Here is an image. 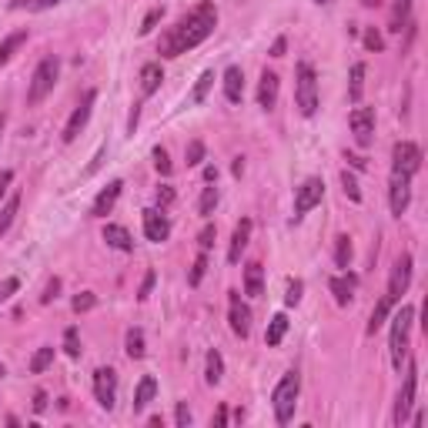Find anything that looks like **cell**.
Listing matches in <instances>:
<instances>
[{"instance_id":"cell-11","label":"cell","mask_w":428,"mask_h":428,"mask_svg":"<svg viewBox=\"0 0 428 428\" xmlns=\"http://www.w3.org/2000/svg\"><path fill=\"white\" fill-rule=\"evenodd\" d=\"M228 321H231V331L238 338H248L251 335V308L241 301L238 291H228Z\"/></svg>"},{"instance_id":"cell-24","label":"cell","mask_w":428,"mask_h":428,"mask_svg":"<svg viewBox=\"0 0 428 428\" xmlns=\"http://www.w3.org/2000/svg\"><path fill=\"white\" fill-rule=\"evenodd\" d=\"M154 392H157V382H154L151 375H144L141 382H137V392H134V412H144V408L151 405Z\"/></svg>"},{"instance_id":"cell-3","label":"cell","mask_w":428,"mask_h":428,"mask_svg":"<svg viewBox=\"0 0 428 428\" xmlns=\"http://www.w3.org/2000/svg\"><path fill=\"white\" fill-rule=\"evenodd\" d=\"M412 321H415V308L402 305V311H395L392 318V335H388V348H392V365L395 372H402V365L408 358V335H412Z\"/></svg>"},{"instance_id":"cell-5","label":"cell","mask_w":428,"mask_h":428,"mask_svg":"<svg viewBox=\"0 0 428 428\" xmlns=\"http://www.w3.org/2000/svg\"><path fill=\"white\" fill-rule=\"evenodd\" d=\"M57 74H61V61L57 57H44L41 64L33 67V74H31V84H27V104H41V100L54 90L57 84Z\"/></svg>"},{"instance_id":"cell-56","label":"cell","mask_w":428,"mask_h":428,"mask_svg":"<svg viewBox=\"0 0 428 428\" xmlns=\"http://www.w3.org/2000/svg\"><path fill=\"white\" fill-rule=\"evenodd\" d=\"M204 181L214 184V181H218V167H204Z\"/></svg>"},{"instance_id":"cell-8","label":"cell","mask_w":428,"mask_h":428,"mask_svg":"<svg viewBox=\"0 0 428 428\" xmlns=\"http://www.w3.org/2000/svg\"><path fill=\"white\" fill-rule=\"evenodd\" d=\"M321 198H325V181L321 177H308L295 194V221H301L315 204H321Z\"/></svg>"},{"instance_id":"cell-34","label":"cell","mask_w":428,"mask_h":428,"mask_svg":"<svg viewBox=\"0 0 428 428\" xmlns=\"http://www.w3.org/2000/svg\"><path fill=\"white\" fill-rule=\"evenodd\" d=\"M408 11H412V4H408V0H398L395 11H392V21H388V31L402 33V27H408Z\"/></svg>"},{"instance_id":"cell-12","label":"cell","mask_w":428,"mask_h":428,"mask_svg":"<svg viewBox=\"0 0 428 428\" xmlns=\"http://www.w3.org/2000/svg\"><path fill=\"white\" fill-rule=\"evenodd\" d=\"M348 127L355 134V144L358 147H368L375 137V108H355L352 118H348Z\"/></svg>"},{"instance_id":"cell-23","label":"cell","mask_w":428,"mask_h":428,"mask_svg":"<svg viewBox=\"0 0 428 428\" xmlns=\"http://www.w3.org/2000/svg\"><path fill=\"white\" fill-rule=\"evenodd\" d=\"M161 80H165V71H161V64H144L141 67V90H144V98H151L154 90L161 88Z\"/></svg>"},{"instance_id":"cell-58","label":"cell","mask_w":428,"mask_h":428,"mask_svg":"<svg viewBox=\"0 0 428 428\" xmlns=\"http://www.w3.org/2000/svg\"><path fill=\"white\" fill-rule=\"evenodd\" d=\"M231 171H234V174L241 177V171H244V157H234V167H231Z\"/></svg>"},{"instance_id":"cell-9","label":"cell","mask_w":428,"mask_h":428,"mask_svg":"<svg viewBox=\"0 0 428 428\" xmlns=\"http://www.w3.org/2000/svg\"><path fill=\"white\" fill-rule=\"evenodd\" d=\"M94 398L100 408H114L118 405V372L114 368H98L94 372Z\"/></svg>"},{"instance_id":"cell-6","label":"cell","mask_w":428,"mask_h":428,"mask_svg":"<svg viewBox=\"0 0 428 428\" xmlns=\"http://www.w3.org/2000/svg\"><path fill=\"white\" fill-rule=\"evenodd\" d=\"M418 167H422V147L412 141H398L392 147V171L405 177H415Z\"/></svg>"},{"instance_id":"cell-10","label":"cell","mask_w":428,"mask_h":428,"mask_svg":"<svg viewBox=\"0 0 428 428\" xmlns=\"http://www.w3.org/2000/svg\"><path fill=\"white\" fill-rule=\"evenodd\" d=\"M415 392H418V368H415V365H408L405 385H402V392H398V402H395V415H392V422H395V425H405L408 412H412V408H415Z\"/></svg>"},{"instance_id":"cell-19","label":"cell","mask_w":428,"mask_h":428,"mask_svg":"<svg viewBox=\"0 0 428 428\" xmlns=\"http://www.w3.org/2000/svg\"><path fill=\"white\" fill-rule=\"evenodd\" d=\"M328 291L335 295V301H338L341 308H348L355 298V275H335L328 281Z\"/></svg>"},{"instance_id":"cell-62","label":"cell","mask_w":428,"mask_h":428,"mask_svg":"<svg viewBox=\"0 0 428 428\" xmlns=\"http://www.w3.org/2000/svg\"><path fill=\"white\" fill-rule=\"evenodd\" d=\"M315 4H321V7H325V4H331V0H315Z\"/></svg>"},{"instance_id":"cell-57","label":"cell","mask_w":428,"mask_h":428,"mask_svg":"<svg viewBox=\"0 0 428 428\" xmlns=\"http://www.w3.org/2000/svg\"><path fill=\"white\" fill-rule=\"evenodd\" d=\"M224 422H228V408L221 405V408H218V415H214V425H224Z\"/></svg>"},{"instance_id":"cell-25","label":"cell","mask_w":428,"mask_h":428,"mask_svg":"<svg viewBox=\"0 0 428 428\" xmlns=\"http://www.w3.org/2000/svg\"><path fill=\"white\" fill-rule=\"evenodd\" d=\"M288 335V315H275V318L268 321V331H264V341H268V348H278Z\"/></svg>"},{"instance_id":"cell-52","label":"cell","mask_w":428,"mask_h":428,"mask_svg":"<svg viewBox=\"0 0 428 428\" xmlns=\"http://www.w3.org/2000/svg\"><path fill=\"white\" fill-rule=\"evenodd\" d=\"M154 281H157V275H154V271H147V275H144V281H141V291H137V298H147L151 295V288H154Z\"/></svg>"},{"instance_id":"cell-47","label":"cell","mask_w":428,"mask_h":428,"mask_svg":"<svg viewBox=\"0 0 428 428\" xmlns=\"http://www.w3.org/2000/svg\"><path fill=\"white\" fill-rule=\"evenodd\" d=\"M341 184H345V194H348L352 201H362V191H358V181H355V174H348V171H345V174H341Z\"/></svg>"},{"instance_id":"cell-33","label":"cell","mask_w":428,"mask_h":428,"mask_svg":"<svg viewBox=\"0 0 428 428\" xmlns=\"http://www.w3.org/2000/svg\"><path fill=\"white\" fill-rule=\"evenodd\" d=\"M57 4H64V0H11V11H51V7H57Z\"/></svg>"},{"instance_id":"cell-49","label":"cell","mask_w":428,"mask_h":428,"mask_svg":"<svg viewBox=\"0 0 428 428\" xmlns=\"http://www.w3.org/2000/svg\"><path fill=\"white\" fill-rule=\"evenodd\" d=\"M174 198H177V194H174V187H171V184H161V187H157V204H161V208L174 204Z\"/></svg>"},{"instance_id":"cell-29","label":"cell","mask_w":428,"mask_h":428,"mask_svg":"<svg viewBox=\"0 0 428 428\" xmlns=\"http://www.w3.org/2000/svg\"><path fill=\"white\" fill-rule=\"evenodd\" d=\"M17 211H21V194H11V201L4 204V211H0V238L11 231L14 218H17Z\"/></svg>"},{"instance_id":"cell-53","label":"cell","mask_w":428,"mask_h":428,"mask_svg":"<svg viewBox=\"0 0 428 428\" xmlns=\"http://www.w3.org/2000/svg\"><path fill=\"white\" fill-rule=\"evenodd\" d=\"M33 412H47V392H33Z\"/></svg>"},{"instance_id":"cell-14","label":"cell","mask_w":428,"mask_h":428,"mask_svg":"<svg viewBox=\"0 0 428 428\" xmlns=\"http://www.w3.org/2000/svg\"><path fill=\"white\" fill-rule=\"evenodd\" d=\"M412 254H402L395 261V268H392V278H388V298L392 301H402V295L408 291V285H412Z\"/></svg>"},{"instance_id":"cell-51","label":"cell","mask_w":428,"mask_h":428,"mask_svg":"<svg viewBox=\"0 0 428 428\" xmlns=\"http://www.w3.org/2000/svg\"><path fill=\"white\" fill-rule=\"evenodd\" d=\"M57 291H61V278H51V281H47V288H44V295H41V301H44V305H51V301L57 298Z\"/></svg>"},{"instance_id":"cell-39","label":"cell","mask_w":428,"mask_h":428,"mask_svg":"<svg viewBox=\"0 0 428 428\" xmlns=\"http://www.w3.org/2000/svg\"><path fill=\"white\" fill-rule=\"evenodd\" d=\"M184 161H187V167H198L201 161H204V141H191V144H187Z\"/></svg>"},{"instance_id":"cell-17","label":"cell","mask_w":428,"mask_h":428,"mask_svg":"<svg viewBox=\"0 0 428 428\" xmlns=\"http://www.w3.org/2000/svg\"><path fill=\"white\" fill-rule=\"evenodd\" d=\"M121 187H124L121 181H110V184L98 194V201L90 204V218H108L110 208H114V204H118V198H121Z\"/></svg>"},{"instance_id":"cell-42","label":"cell","mask_w":428,"mask_h":428,"mask_svg":"<svg viewBox=\"0 0 428 428\" xmlns=\"http://www.w3.org/2000/svg\"><path fill=\"white\" fill-rule=\"evenodd\" d=\"M94 305H98V295H94V291H80V295L71 301V308H74L77 315H80V311H90Z\"/></svg>"},{"instance_id":"cell-48","label":"cell","mask_w":428,"mask_h":428,"mask_svg":"<svg viewBox=\"0 0 428 428\" xmlns=\"http://www.w3.org/2000/svg\"><path fill=\"white\" fill-rule=\"evenodd\" d=\"M191 408H187V402H177V408H174V422H177V428H187L191 425Z\"/></svg>"},{"instance_id":"cell-46","label":"cell","mask_w":428,"mask_h":428,"mask_svg":"<svg viewBox=\"0 0 428 428\" xmlns=\"http://www.w3.org/2000/svg\"><path fill=\"white\" fill-rule=\"evenodd\" d=\"M17 288H21L17 278H4V281H0V305H4V301H11V298L17 295Z\"/></svg>"},{"instance_id":"cell-7","label":"cell","mask_w":428,"mask_h":428,"mask_svg":"<svg viewBox=\"0 0 428 428\" xmlns=\"http://www.w3.org/2000/svg\"><path fill=\"white\" fill-rule=\"evenodd\" d=\"M94 100H98V90H88L84 98H80V104L74 108V114H71V121L64 124V144H74L77 137H80V131H84V124L90 121V108H94Z\"/></svg>"},{"instance_id":"cell-2","label":"cell","mask_w":428,"mask_h":428,"mask_svg":"<svg viewBox=\"0 0 428 428\" xmlns=\"http://www.w3.org/2000/svg\"><path fill=\"white\" fill-rule=\"evenodd\" d=\"M295 104L305 118L318 114V74H315V67L308 61H301L295 67Z\"/></svg>"},{"instance_id":"cell-27","label":"cell","mask_w":428,"mask_h":428,"mask_svg":"<svg viewBox=\"0 0 428 428\" xmlns=\"http://www.w3.org/2000/svg\"><path fill=\"white\" fill-rule=\"evenodd\" d=\"M221 375H224V358H221V352L214 348V352H208V358H204V378H208V385H218Z\"/></svg>"},{"instance_id":"cell-36","label":"cell","mask_w":428,"mask_h":428,"mask_svg":"<svg viewBox=\"0 0 428 428\" xmlns=\"http://www.w3.org/2000/svg\"><path fill=\"white\" fill-rule=\"evenodd\" d=\"M211 84H214V71H204V74L198 77V84H194V90H191V104H201V100L208 98Z\"/></svg>"},{"instance_id":"cell-28","label":"cell","mask_w":428,"mask_h":428,"mask_svg":"<svg viewBox=\"0 0 428 428\" xmlns=\"http://www.w3.org/2000/svg\"><path fill=\"white\" fill-rule=\"evenodd\" d=\"M392 305H395V301H392V298H388V295H385L382 301L375 305L372 318H368V328H365V331H368V335H375V331H378V328H382V325H385V318H388V311H392Z\"/></svg>"},{"instance_id":"cell-15","label":"cell","mask_w":428,"mask_h":428,"mask_svg":"<svg viewBox=\"0 0 428 428\" xmlns=\"http://www.w3.org/2000/svg\"><path fill=\"white\" fill-rule=\"evenodd\" d=\"M167 234H171V221H167L165 208L157 211V208H147L144 211V238L154 244H161L167 241Z\"/></svg>"},{"instance_id":"cell-26","label":"cell","mask_w":428,"mask_h":428,"mask_svg":"<svg viewBox=\"0 0 428 428\" xmlns=\"http://www.w3.org/2000/svg\"><path fill=\"white\" fill-rule=\"evenodd\" d=\"M365 94V64H352V77H348V100L362 104Z\"/></svg>"},{"instance_id":"cell-35","label":"cell","mask_w":428,"mask_h":428,"mask_svg":"<svg viewBox=\"0 0 428 428\" xmlns=\"http://www.w3.org/2000/svg\"><path fill=\"white\" fill-rule=\"evenodd\" d=\"M51 362H54V348H51V345H44V348H37V352H33L31 372H33V375L47 372V368H51Z\"/></svg>"},{"instance_id":"cell-18","label":"cell","mask_w":428,"mask_h":428,"mask_svg":"<svg viewBox=\"0 0 428 428\" xmlns=\"http://www.w3.org/2000/svg\"><path fill=\"white\" fill-rule=\"evenodd\" d=\"M278 90H281V77L275 71H264L261 74V84H258V104L264 110H271L278 104Z\"/></svg>"},{"instance_id":"cell-16","label":"cell","mask_w":428,"mask_h":428,"mask_svg":"<svg viewBox=\"0 0 428 428\" xmlns=\"http://www.w3.org/2000/svg\"><path fill=\"white\" fill-rule=\"evenodd\" d=\"M248 241H251V218H241L238 224H234V234H231V248H228V261L231 264L241 261V251L248 248Z\"/></svg>"},{"instance_id":"cell-40","label":"cell","mask_w":428,"mask_h":428,"mask_svg":"<svg viewBox=\"0 0 428 428\" xmlns=\"http://www.w3.org/2000/svg\"><path fill=\"white\" fill-rule=\"evenodd\" d=\"M64 355L67 358H80V338H77V328L64 331Z\"/></svg>"},{"instance_id":"cell-37","label":"cell","mask_w":428,"mask_h":428,"mask_svg":"<svg viewBox=\"0 0 428 428\" xmlns=\"http://www.w3.org/2000/svg\"><path fill=\"white\" fill-rule=\"evenodd\" d=\"M127 358H144V331L141 328H131L127 331Z\"/></svg>"},{"instance_id":"cell-20","label":"cell","mask_w":428,"mask_h":428,"mask_svg":"<svg viewBox=\"0 0 428 428\" xmlns=\"http://www.w3.org/2000/svg\"><path fill=\"white\" fill-rule=\"evenodd\" d=\"M104 241L118 251H134V238L124 224H104Z\"/></svg>"},{"instance_id":"cell-54","label":"cell","mask_w":428,"mask_h":428,"mask_svg":"<svg viewBox=\"0 0 428 428\" xmlns=\"http://www.w3.org/2000/svg\"><path fill=\"white\" fill-rule=\"evenodd\" d=\"M11 181H14V171H0V198L7 194V187H11Z\"/></svg>"},{"instance_id":"cell-60","label":"cell","mask_w":428,"mask_h":428,"mask_svg":"<svg viewBox=\"0 0 428 428\" xmlns=\"http://www.w3.org/2000/svg\"><path fill=\"white\" fill-rule=\"evenodd\" d=\"M365 7H378V4H382V0H362Z\"/></svg>"},{"instance_id":"cell-55","label":"cell","mask_w":428,"mask_h":428,"mask_svg":"<svg viewBox=\"0 0 428 428\" xmlns=\"http://www.w3.org/2000/svg\"><path fill=\"white\" fill-rule=\"evenodd\" d=\"M285 47H288V41L285 37H278L275 44H271V57H285Z\"/></svg>"},{"instance_id":"cell-31","label":"cell","mask_w":428,"mask_h":428,"mask_svg":"<svg viewBox=\"0 0 428 428\" xmlns=\"http://www.w3.org/2000/svg\"><path fill=\"white\" fill-rule=\"evenodd\" d=\"M218 201H221L218 187H204V191H201V201H198V214H201V218H211L214 208H218Z\"/></svg>"},{"instance_id":"cell-4","label":"cell","mask_w":428,"mask_h":428,"mask_svg":"<svg viewBox=\"0 0 428 428\" xmlns=\"http://www.w3.org/2000/svg\"><path fill=\"white\" fill-rule=\"evenodd\" d=\"M298 392H301V375H298V372H285V375H281V382L275 385V395H271L278 425H288V422L295 418Z\"/></svg>"},{"instance_id":"cell-44","label":"cell","mask_w":428,"mask_h":428,"mask_svg":"<svg viewBox=\"0 0 428 428\" xmlns=\"http://www.w3.org/2000/svg\"><path fill=\"white\" fill-rule=\"evenodd\" d=\"M301 291H305V281H301V278H291V281H288V291H285V305H298V301H301Z\"/></svg>"},{"instance_id":"cell-43","label":"cell","mask_w":428,"mask_h":428,"mask_svg":"<svg viewBox=\"0 0 428 428\" xmlns=\"http://www.w3.org/2000/svg\"><path fill=\"white\" fill-rule=\"evenodd\" d=\"M214 238H218V228H214V224H204V228H201V234H198V244H201V251H211V248H214Z\"/></svg>"},{"instance_id":"cell-41","label":"cell","mask_w":428,"mask_h":428,"mask_svg":"<svg viewBox=\"0 0 428 428\" xmlns=\"http://www.w3.org/2000/svg\"><path fill=\"white\" fill-rule=\"evenodd\" d=\"M161 17H165V7H154V11L147 14V17H144V24H141V27H137V33H141V37H147V33H151L154 27L161 24Z\"/></svg>"},{"instance_id":"cell-61","label":"cell","mask_w":428,"mask_h":428,"mask_svg":"<svg viewBox=\"0 0 428 428\" xmlns=\"http://www.w3.org/2000/svg\"><path fill=\"white\" fill-rule=\"evenodd\" d=\"M4 124H7V118H4V110H0V134H4Z\"/></svg>"},{"instance_id":"cell-13","label":"cell","mask_w":428,"mask_h":428,"mask_svg":"<svg viewBox=\"0 0 428 428\" xmlns=\"http://www.w3.org/2000/svg\"><path fill=\"white\" fill-rule=\"evenodd\" d=\"M408 201H412V177L405 174H395L392 171V187H388V208L395 218H402L408 211Z\"/></svg>"},{"instance_id":"cell-59","label":"cell","mask_w":428,"mask_h":428,"mask_svg":"<svg viewBox=\"0 0 428 428\" xmlns=\"http://www.w3.org/2000/svg\"><path fill=\"white\" fill-rule=\"evenodd\" d=\"M127 127H131V134H134V127H137V104H134V110H131V121H127Z\"/></svg>"},{"instance_id":"cell-50","label":"cell","mask_w":428,"mask_h":428,"mask_svg":"<svg viewBox=\"0 0 428 428\" xmlns=\"http://www.w3.org/2000/svg\"><path fill=\"white\" fill-rule=\"evenodd\" d=\"M365 47H368V51H385L382 33H378V31H365Z\"/></svg>"},{"instance_id":"cell-21","label":"cell","mask_w":428,"mask_h":428,"mask_svg":"<svg viewBox=\"0 0 428 428\" xmlns=\"http://www.w3.org/2000/svg\"><path fill=\"white\" fill-rule=\"evenodd\" d=\"M244 94V74L238 64H231L228 71H224V98L231 100V104H238Z\"/></svg>"},{"instance_id":"cell-38","label":"cell","mask_w":428,"mask_h":428,"mask_svg":"<svg viewBox=\"0 0 428 428\" xmlns=\"http://www.w3.org/2000/svg\"><path fill=\"white\" fill-rule=\"evenodd\" d=\"M204 271H208V251H201L198 258H194V264H191V275H187V285L198 288L201 278H204Z\"/></svg>"},{"instance_id":"cell-1","label":"cell","mask_w":428,"mask_h":428,"mask_svg":"<svg viewBox=\"0 0 428 428\" xmlns=\"http://www.w3.org/2000/svg\"><path fill=\"white\" fill-rule=\"evenodd\" d=\"M218 27V7L211 0H201L191 14H184L174 27H167L157 41V54L161 57H181L187 51H194L198 44H204Z\"/></svg>"},{"instance_id":"cell-32","label":"cell","mask_w":428,"mask_h":428,"mask_svg":"<svg viewBox=\"0 0 428 428\" xmlns=\"http://www.w3.org/2000/svg\"><path fill=\"white\" fill-rule=\"evenodd\" d=\"M335 264H338V268H348V264H352V238H348V234H338V238H335Z\"/></svg>"},{"instance_id":"cell-30","label":"cell","mask_w":428,"mask_h":428,"mask_svg":"<svg viewBox=\"0 0 428 428\" xmlns=\"http://www.w3.org/2000/svg\"><path fill=\"white\" fill-rule=\"evenodd\" d=\"M21 44H27V31H17V33H11V37H7V41L0 44V67L7 64V61H11L14 54H17V47H21Z\"/></svg>"},{"instance_id":"cell-22","label":"cell","mask_w":428,"mask_h":428,"mask_svg":"<svg viewBox=\"0 0 428 428\" xmlns=\"http://www.w3.org/2000/svg\"><path fill=\"white\" fill-rule=\"evenodd\" d=\"M244 295L248 298H261L264 295V268L258 261H251L244 268Z\"/></svg>"},{"instance_id":"cell-45","label":"cell","mask_w":428,"mask_h":428,"mask_svg":"<svg viewBox=\"0 0 428 428\" xmlns=\"http://www.w3.org/2000/svg\"><path fill=\"white\" fill-rule=\"evenodd\" d=\"M151 157H154V167H157V171H161V174H171V157H167V151H165V147H154V154H151Z\"/></svg>"}]
</instances>
